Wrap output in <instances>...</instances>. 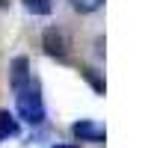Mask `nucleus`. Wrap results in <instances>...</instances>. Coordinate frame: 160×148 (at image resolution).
<instances>
[{"label": "nucleus", "mask_w": 160, "mask_h": 148, "mask_svg": "<svg viewBox=\"0 0 160 148\" xmlns=\"http://www.w3.org/2000/svg\"><path fill=\"white\" fill-rule=\"evenodd\" d=\"M83 77L92 83V89H95L98 95H104V80H101V77H95V74H92V68H83Z\"/></svg>", "instance_id": "8"}, {"label": "nucleus", "mask_w": 160, "mask_h": 148, "mask_svg": "<svg viewBox=\"0 0 160 148\" xmlns=\"http://www.w3.org/2000/svg\"><path fill=\"white\" fill-rule=\"evenodd\" d=\"M42 47H45V53L48 57H53V59H65L68 57V36H65V30H59V27H48L45 33H42Z\"/></svg>", "instance_id": "2"}, {"label": "nucleus", "mask_w": 160, "mask_h": 148, "mask_svg": "<svg viewBox=\"0 0 160 148\" xmlns=\"http://www.w3.org/2000/svg\"><path fill=\"white\" fill-rule=\"evenodd\" d=\"M33 83V71H30V59L24 57H15L9 62V86H12V92H21V89H27V86Z\"/></svg>", "instance_id": "3"}, {"label": "nucleus", "mask_w": 160, "mask_h": 148, "mask_svg": "<svg viewBox=\"0 0 160 148\" xmlns=\"http://www.w3.org/2000/svg\"><path fill=\"white\" fill-rule=\"evenodd\" d=\"M51 148H71V145H62V142H57V145H51Z\"/></svg>", "instance_id": "9"}, {"label": "nucleus", "mask_w": 160, "mask_h": 148, "mask_svg": "<svg viewBox=\"0 0 160 148\" xmlns=\"http://www.w3.org/2000/svg\"><path fill=\"white\" fill-rule=\"evenodd\" d=\"M15 116L18 121H27V125H45L48 110H45V98H42L39 86L30 83L27 89L15 92Z\"/></svg>", "instance_id": "1"}, {"label": "nucleus", "mask_w": 160, "mask_h": 148, "mask_svg": "<svg viewBox=\"0 0 160 148\" xmlns=\"http://www.w3.org/2000/svg\"><path fill=\"white\" fill-rule=\"evenodd\" d=\"M9 136H21V121L15 113L0 110V139H9Z\"/></svg>", "instance_id": "5"}, {"label": "nucleus", "mask_w": 160, "mask_h": 148, "mask_svg": "<svg viewBox=\"0 0 160 148\" xmlns=\"http://www.w3.org/2000/svg\"><path fill=\"white\" fill-rule=\"evenodd\" d=\"M71 133H74L80 142H95V145L104 142V127L95 125L92 119H80V121H74V125H71Z\"/></svg>", "instance_id": "4"}, {"label": "nucleus", "mask_w": 160, "mask_h": 148, "mask_svg": "<svg viewBox=\"0 0 160 148\" xmlns=\"http://www.w3.org/2000/svg\"><path fill=\"white\" fill-rule=\"evenodd\" d=\"M21 6L33 18H45V15H51V12H53V0H21Z\"/></svg>", "instance_id": "6"}, {"label": "nucleus", "mask_w": 160, "mask_h": 148, "mask_svg": "<svg viewBox=\"0 0 160 148\" xmlns=\"http://www.w3.org/2000/svg\"><path fill=\"white\" fill-rule=\"evenodd\" d=\"M68 6L77 15H95L98 9H104V0H68Z\"/></svg>", "instance_id": "7"}]
</instances>
